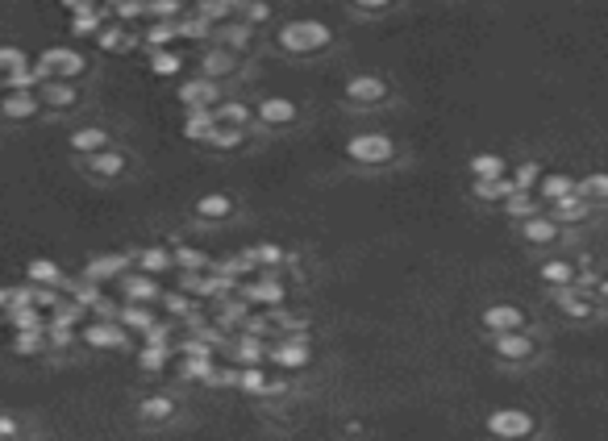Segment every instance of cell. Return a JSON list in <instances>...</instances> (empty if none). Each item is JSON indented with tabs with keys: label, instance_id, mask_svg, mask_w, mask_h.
I'll use <instances>...</instances> for the list:
<instances>
[{
	"label": "cell",
	"instance_id": "6da1fadb",
	"mask_svg": "<svg viewBox=\"0 0 608 441\" xmlns=\"http://www.w3.org/2000/svg\"><path fill=\"white\" fill-rule=\"evenodd\" d=\"M279 50H288V55H321L325 46L333 42V29L317 17H296V21H284L276 34Z\"/></svg>",
	"mask_w": 608,
	"mask_h": 441
},
{
	"label": "cell",
	"instance_id": "7a4b0ae2",
	"mask_svg": "<svg viewBox=\"0 0 608 441\" xmlns=\"http://www.w3.org/2000/svg\"><path fill=\"white\" fill-rule=\"evenodd\" d=\"M346 159L359 166H387L396 159V142L387 134H355L346 142Z\"/></svg>",
	"mask_w": 608,
	"mask_h": 441
},
{
	"label": "cell",
	"instance_id": "3957f363",
	"mask_svg": "<svg viewBox=\"0 0 608 441\" xmlns=\"http://www.w3.org/2000/svg\"><path fill=\"white\" fill-rule=\"evenodd\" d=\"M487 433L500 441H526L538 433V421L526 408H496V413H487Z\"/></svg>",
	"mask_w": 608,
	"mask_h": 441
},
{
	"label": "cell",
	"instance_id": "277c9868",
	"mask_svg": "<svg viewBox=\"0 0 608 441\" xmlns=\"http://www.w3.org/2000/svg\"><path fill=\"white\" fill-rule=\"evenodd\" d=\"M267 359L276 362L279 371H304L308 359H313V350H308V337H304V333H288V337L267 342Z\"/></svg>",
	"mask_w": 608,
	"mask_h": 441
},
{
	"label": "cell",
	"instance_id": "5b68a950",
	"mask_svg": "<svg viewBox=\"0 0 608 441\" xmlns=\"http://www.w3.org/2000/svg\"><path fill=\"white\" fill-rule=\"evenodd\" d=\"M113 288L121 291L125 304H159V296H163L159 279H154V275H142V271H134V267L113 279Z\"/></svg>",
	"mask_w": 608,
	"mask_h": 441
},
{
	"label": "cell",
	"instance_id": "8992f818",
	"mask_svg": "<svg viewBox=\"0 0 608 441\" xmlns=\"http://www.w3.org/2000/svg\"><path fill=\"white\" fill-rule=\"evenodd\" d=\"M34 97H38V109H51V112H67L80 104V88L71 80H42L34 88Z\"/></svg>",
	"mask_w": 608,
	"mask_h": 441
},
{
	"label": "cell",
	"instance_id": "52a82bcc",
	"mask_svg": "<svg viewBox=\"0 0 608 441\" xmlns=\"http://www.w3.org/2000/svg\"><path fill=\"white\" fill-rule=\"evenodd\" d=\"M492 350H496L500 362H529L538 354V342L526 329H512V333H492Z\"/></svg>",
	"mask_w": 608,
	"mask_h": 441
},
{
	"label": "cell",
	"instance_id": "ba28073f",
	"mask_svg": "<svg viewBox=\"0 0 608 441\" xmlns=\"http://www.w3.org/2000/svg\"><path fill=\"white\" fill-rule=\"evenodd\" d=\"M80 337L88 350H121V345H129V333L117 321H88Z\"/></svg>",
	"mask_w": 608,
	"mask_h": 441
},
{
	"label": "cell",
	"instance_id": "9c48e42d",
	"mask_svg": "<svg viewBox=\"0 0 608 441\" xmlns=\"http://www.w3.org/2000/svg\"><path fill=\"white\" fill-rule=\"evenodd\" d=\"M342 97L350 104H359V109H371V104H384L387 100V83L379 75H355V80H346Z\"/></svg>",
	"mask_w": 608,
	"mask_h": 441
},
{
	"label": "cell",
	"instance_id": "30bf717a",
	"mask_svg": "<svg viewBox=\"0 0 608 441\" xmlns=\"http://www.w3.org/2000/svg\"><path fill=\"white\" fill-rule=\"evenodd\" d=\"M180 104L183 109H213V104H222V88L205 75H196V80L180 83Z\"/></svg>",
	"mask_w": 608,
	"mask_h": 441
},
{
	"label": "cell",
	"instance_id": "8fae6325",
	"mask_svg": "<svg viewBox=\"0 0 608 441\" xmlns=\"http://www.w3.org/2000/svg\"><path fill=\"white\" fill-rule=\"evenodd\" d=\"M134 262H129V254H97V259H88V267H83V279H92V283H100V288H109L113 279L121 275V271H129Z\"/></svg>",
	"mask_w": 608,
	"mask_h": 441
},
{
	"label": "cell",
	"instance_id": "7c38bea8",
	"mask_svg": "<svg viewBox=\"0 0 608 441\" xmlns=\"http://www.w3.org/2000/svg\"><path fill=\"white\" fill-rule=\"evenodd\" d=\"M563 234V225L550 217V213H534V217L521 220V237H526L529 246H554Z\"/></svg>",
	"mask_w": 608,
	"mask_h": 441
},
{
	"label": "cell",
	"instance_id": "4fadbf2b",
	"mask_svg": "<svg viewBox=\"0 0 608 441\" xmlns=\"http://www.w3.org/2000/svg\"><path fill=\"white\" fill-rule=\"evenodd\" d=\"M254 117H259V121H263L267 129H288V125L296 121V117H300V109H296V104H292L288 97H267L263 104L254 109Z\"/></svg>",
	"mask_w": 608,
	"mask_h": 441
},
{
	"label": "cell",
	"instance_id": "5bb4252c",
	"mask_svg": "<svg viewBox=\"0 0 608 441\" xmlns=\"http://www.w3.org/2000/svg\"><path fill=\"white\" fill-rule=\"evenodd\" d=\"M0 117H4V121H29V117H38V97H34V92L4 88V92H0Z\"/></svg>",
	"mask_w": 608,
	"mask_h": 441
},
{
	"label": "cell",
	"instance_id": "9a60e30c",
	"mask_svg": "<svg viewBox=\"0 0 608 441\" xmlns=\"http://www.w3.org/2000/svg\"><path fill=\"white\" fill-rule=\"evenodd\" d=\"M484 329L487 333L526 329V313H521L517 304H492V308H484Z\"/></svg>",
	"mask_w": 608,
	"mask_h": 441
},
{
	"label": "cell",
	"instance_id": "2e32d148",
	"mask_svg": "<svg viewBox=\"0 0 608 441\" xmlns=\"http://www.w3.org/2000/svg\"><path fill=\"white\" fill-rule=\"evenodd\" d=\"M230 345V362L234 367H259V362L267 359V342H259V337H246V333H238Z\"/></svg>",
	"mask_w": 608,
	"mask_h": 441
},
{
	"label": "cell",
	"instance_id": "e0dca14e",
	"mask_svg": "<svg viewBox=\"0 0 608 441\" xmlns=\"http://www.w3.org/2000/svg\"><path fill=\"white\" fill-rule=\"evenodd\" d=\"M88 171L97 180H117V175H125V154L117 146H105V151L88 154Z\"/></svg>",
	"mask_w": 608,
	"mask_h": 441
},
{
	"label": "cell",
	"instance_id": "ac0fdd59",
	"mask_svg": "<svg viewBox=\"0 0 608 441\" xmlns=\"http://www.w3.org/2000/svg\"><path fill=\"white\" fill-rule=\"evenodd\" d=\"M154 321H159V317H154L151 304H121V308H117V325H121L125 333H138V337H142Z\"/></svg>",
	"mask_w": 608,
	"mask_h": 441
},
{
	"label": "cell",
	"instance_id": "d6986e66",
	"mask_svg": "<svg viewBox=\"0 0 608 441\" xmlns=\"http://www.w3.org/2000/svg\"><path fill=\"white\" fill-rule=\"evenodd\" d=\"M67 146L75 154H97V151H105V146H113L109 142V129H97V125H83V129H71V138H67Z\"/></svg>",
	"mask_w": 608,
	"mask_h": 441
},
{
	"label": "cell",
	"instance_id": "ffe728a7",
	"mask_svg": "<svg viewBox=\"0 0 608 441\" xmlns=\"http://www.w3.org/2000/svg\"><path fill=\"white\" fill-rule=\"evenodd\" d=\"M558 296V304H563V313L575 321H588L596 313V304L588 300V288H580V283H571V288H558L554 291Z\"/></svg>",
	"mask_w": 608,
	"mask_h": 441
},
{
	"label": "cell",
	"instance_id": "44dd1931",
	"mask_svg": "<svg viewBox=\"0 0 608 441\" xmlns=\"http://www.w3.org/2000/svg\"><path fill=\"white\" fill-rule=\"evenodd\" d=\"M134 271H142V275H163V271H175V267H171V250H163V246H146V250H138V254H134Z\"/></svg>",
	"mask_w": 608,
	"mask_h": 441
},
{
	"label": "cell",
	"instance_id": "7402d4cb",
	"mask_svg": "<svg viewBox=\"0 0 608 441\" xmlns=\"http://www.w3.org/2000/svg\"><path fill=\"white\" fill-rule=\"evenodd\" d=\"M217 29V46L222 50H230V55H246L250 50V26H242V21H222Z\"/></svg>",
	"mask_w": 608,
	"mask_h": 441
},
{
	"label": "cell",
	"instance_id": "603a6c76",
	"mask_svg": "<svg viewBox=\"0 0 608 441\" xmlns=\"http://www.w3.org/2000/svg\"><path fill=\"white\" fill-rule=\"evenodd\" d=\"M550 217L558 220V225H580V220L592 217V205L571 192V196H563V200H554V205H550Z\"/></svg>",
	"mask_w": 608,
	"mask_h": 441
},
{
	"label": "cell",
	"instance_id": "cb8c5ba5",
	"mask_svg": "<svg viewBox=\"0 0 608 441\" xmlns=\"http://www.w3.org/2000/svg\"><path fill=\"white\" fill-rule=\"evenodd\" d=\"M238 71V55H230V50H222V46H213L205 58H200V75L205 80H225V75H234Z\"/></svg>",
	"mask_w": 608,
	"mask_h": 441
},
{
	"label": "cell",
	"instance_id": "d4e9b609",
	"mask_svg": "<svg viewBox=\"0 0 608 441\" xmlns=\"http://www.w3.org/2000/svg\"><path fill=\"white\" fill-rule=\"evenodd\" d=\"M575 192V180L571 175H558V171H550V175H542L538 183H534V196H538L542 205H554V200H563V196Z\"/></svg>",
	"mask_w": 608,
	"mask_h": 441
},
{
	"label": "cell",
	"instance_id": "484cf974",
	"mask_svg": "<svg viewBox=\"0 0 608 441\" xmlns=\"http://www.w3.org/2000/svg\"><path fill=\"white\" fill-rule=\"evenodd\" d=\"M542 283L546 288H571V283H580V271H575V262L567 259H550V262H542Z\"/></svg>",
	"mask_w": 608,
	"mask_h": 441
},
{
	"label": "cell",
	"instance_id": "4316f807",
	"mask_svg": "<svg viewBox=\"0 0 608 441\" xmlns=\"http://www.w3.org/2000/svg\"><path fill=\"white\" fill-rule=\"evenodd\" d=\"M26 279H29V288H58L63 283V267L51 259H34L26 267Z\"/></svg>",
	"mask_w": 608,
	"mask_h": 441
},
{
	"label": "cell",
	"instance_id": "83f0119b",
	"mask_svg": "<svg viewBox=\"0 0 608 441\" xmlns=\"http://www.w3.org/2000/svg\"><path fill=\"white\" fill-rule=\"evenodd\" d=\"M171 416H175V400L171 396H146L138 404V421H146V425H167Z\"/></svg>",
	"mask_w": 608,
	"mask_h": 441
},
{
	"label": "cell",
	"instance_id": "f1b7e54d",
	"mask_svg": "<svg viewBox=\"0 0 608 441\" xmlns=\"http://www.w3.org/2000/svg\"><path fill=\"white\" fill-rule=\"evenodd\" d=\"M4 321H9V329H13V333L46 329V313H42V308H34V304H17V308H9V313H4Z\"/></svg>",
	"mask_w": 608,
	"mask_h": 441
},
{
	"label": "cell",
	"instance_id": "f546056e",
	"mask_svg": "<svg viewBox=\"0 0 608 441\" xmlns=\"http://www.w3.org/2000/svg\"><path fill=\"white\" fill-rule=\"evenodd\" d=\"M230 213H234V200H230L225 192H208V196L196 200V217L200 220H225Z\"/></svg>",
	"mask_w": 608,
	"mask_h": 441
},
{
	"label": "cell",
	"instance_id": "4dcf8cb0",
	"mask_svg": "<svg viewBox=\"0 0 608 441\" xmlns=\"http://www.w3.org/2000/svg\"><path fill=\"white\" fill-rule=\"evenodd\" d=\"M171 267L175 271H213V259L200 246H175L171 250Z\"/></svg>",
	"mask_w": 608,
	"mask_h": 441
},
{
	"label": "cell",
	"instance_id": "1f68e13d",
	"mask_svg": "<svg viewBox=\"0 0 608 441\" xmlns=\"http://www.w3.org/2000/svg\"><path fill=\"white\" fill-rule=\"evenodd\" d=\"M171 354H175V345H142L138 350L142 375H163L167 362H171Z\"/></svg>",
	"mask_w": 608,
	"mask_h": 441
},
{
	"label": "cell",
	"instance_id": "d6a6232c",
	"mask_svg": "<svg viewBox=\"0 0 608 441\" xmlns=\"http://www.w3.org/2000/svg\"><path fill=\"white\" fill-rule=\"evenodd\" d=\"M500 205H504V213H509L512 220H526V217H534V213H542V200L534 192H509Z\"/></svg>",
	"mask_w": 608,
	"mask_h": 441
},
{
	"label": "cell",
	"instance_id": "836d02e7",
	"mask_svg": "<svg viewBox=\"0 0 608 441\" xmlns=\"http://www.w3.org/2000/svg\"><path fill=\"white\" fill-rule=\"evenodd\" d=\"M213 117L222 125H234V129H246L250 125V104H242V100H222V104H213Z\"/></svg>",
	"mask_w": 608,
	"mask_h": 441
},
{
	"label": "cell",
	"instance_id": "e575fe53",
	"mask_svg": "<svg viewBox=\"0 0 608 441\" xmlns=\"http://www.w3.org/2000/svg\"><path fill=\"white\" fill-rule=\"evenodd\" d=\"M250 254V262H254V271H276V267H284V246H276V242H263V246H254V250H246Z\"/></svg>",
	"mask_w": 608,
	"mask_h": 441
},
{
	"label": "cell",
	"instance_id": "d590c367",
	"mask_svg": "<svg viewBox=\"0 0 608 441\" xmlns=\"http://www.w3.org/2000/svg\"><path fill=\"white\" fill-rule=\"evenodd\" d=\"M471 175L475 180H496V175H509V163L500 154H475L471 159Z\"/></svg>",
	"mask_w": 608,
	"mask_h": 441
},
{
	"label": "cell",
	"instance_id": "8d00e7d4",
	"mask_svg": "<svg viewBox=\"0 0 608 441\" xmlns=\"http://www.w3.org/2000/svg\"><path fill=\"white\" fill-rule=\"evenodd\" d=\"M217 125V117H213V109H188V121H183V134L192 142H205L208 129Z\"/></svg>",
	"mask_w": 608,
	"mask_h": 441
},
{
	"label": "cell",
	"instance_id": "74e56055",
	"mask_svg": "<svg viewBox=\"0 0 608 441\" xmlns=\"http://www.w3.org/2000/svg\"><path fill=\"white\" fill-rule=\"evenodd\" d=\"M509 192H517V188L509 183V175H496V180H475V196H479V200H487V205H500Z\"/></svg>",
	"mask_w": 608,
	"mask_h": 441
},
{
	"label": "cell",
	"instance_id": "f35d334b",
	"mask_svg": "<svg viewBox=\"0 0 608 441\" xmlns=\"http://www.w3.org/2000/svg\"><path fill=\"white\" fill-rule=\"evenodd\" d=\"M142 38H146V46H151V50H167V42L180 38V29H175V21H151Z\"/></svg>",
	"mask_w": 608,
	"mask_h": 441
},
{
	"label": "cell",
	"instance_id": "ab89813d",
	"mask_svg": "<svg viewBox=\"0 0 608 441\" xmlns=\"http://www.w3.org/2000/svg\"><path fill=\"white\" fill-rule=\"evenodd\" d=\"M196 17H205L208 26H222V21H230L234 17V4H225V0H196Z\"/></svg>",
	"mask_w": 608,
	"mask_h": 441
},
{
	"label": "cell",
	"instance_id": "60d3db41",
	"mask_svg": "<svg viewBox=\"0 0 608 441\" xmlns=\"http://www.w3.org/2000/svg\"><path fill=\"white\" fill-rule=\"evenodd\" d=\"M575 196H580V200H588V205H600V200L608 196V175H600V171H596V175L580 180V183H575Z\"/></svg>",
	"mask_w": 608,
	"mask_h": 441
},
{
	"label": "cell",
	"instance_id": "b9f144b4",
	"mask_svg": "<svg viewBox=\"0 0 608 441\" xmlns=\"http://www.w3.org/2000/svg\"><path fill=\"white\" fill-rule=\"evenodd\" d=\"M13 354H21V359H29V354H46V333L42 329H26L13 337Z\"/></svg>",
	"mask_w": 608,
	"mask_h": 441
},
{
	"label": "cell",
	"instance_id": "7bdbcfd3",
	"mask_svg": "<svg viewBox=\"0 0 608 441\" xmlns=\"http://www.w3.org/2000/svg\"><path fill=\"white\" fill-rule=\"evenodd\" d=\"M242 391H250V396H263V387H267V371L263 367H238V383Z\"/></svg>",
	"mask_w": 608,
	"mask_h": 441
},
{
	"label": "cell",
	"instance_id": "ee69618b",
	"mask_svg": "<svg viewBox=\"0 0 608 441\" xmlns=\"http://www.w3.org/2000/svg\"><path fill=\"white\" fill-rule=\"evenodd\" d=\"M21 67H29L26 50H21V46H0V80H9V75Z\"/></svg>",
	"mask_w": 608,
	"mask_h": 441
},
{
	"label": "cell",
	"instance_id": "f6af8a7d",
	"mask_svg": "<svg viewBox=\"0 0 608 441\" xmlns=\"http://www.w3.org/2000/svg\"><path fill=\"white\" fill-rule=\"evenodd\" d=\"M180 67H183V58L167 46V50H151V71L154 75H180Z\"/></svg>",
	"mask_w": 608,
	"mask_h": 441
},
{
	"label": "cell",
	"instance_id": "bcb514c9",
	"mask_svg": "<svg viewBox=\"0 0 608 441\" xmlns=\"http://www.w3.org/2000/svg\"><path fill=\"white\" fill-rule=\"evenodd\" d=\"M538 180H542V166L534 163V159H529V163H521V166H517V171L509 175V183L517 188V192H534V183H538Z\"/></svg>",
	"mask_w": 608,
	"mask_h": 441
},
{
	"label": "cell",
	"instance_id": "7dc6e473",
	"mask_svg": "<svg viewBox=\"0 0 608 441\" xmlns=\"http://www.w3.org/2000/svg\"><path fill=\"white\" fill-rule=\"evenodd\" d=\"M138 17H146V0H113V21L117 26H129Z\"/></svg>",
	"mask_w": 608,
	"mask_h": 441
},
{
	"label": "cell",
	"instance_id": "c3c4849f",
	"mask_svg": "<svg viewBox=\"0 0 608 441\" xmlns=\"http://www.w3.org/2000/svg\"><path fill=\"white\" fill-rule=\"evenodd\" d=\"M183 13V0H146V17L151 21H175Z\"/></svg>",
	"mask_w": 608,
	"mask_h": 441
},
{
	"label": "cell",
	"instance_id": "681fc988",
	"mask_svg": "<svg viewBox=\"0 0 608 441\" xmlns=\"http://www.w3.org/2000/svg\"><path fill=\"white\" fill-rule=\"evenodd\" d=\"M175 29H180V38H192L196 42V38H205L213 26H208L205 17H196V13H180V17H175Z\"/></svg>",
	"mask_w": 608,
	"mask_h": 441
},
{
	"label": "cell",
	"instance_id": "f907efd6",
	"mask_svg": "<svg viewBox=\"0 0 608 441\" xmlns=\"http://www.w3.org/2000/svg\"><path fill=\"white\" fill-rule=\"evenodd\" d=\"M92 38H97L100 50H121V46H125V34H121V26H117V21H105Z\"/></svg>",
	"mask_w": 608,
	"mask_h": 441
},
{
	"label": "cell",
	"instance_id": "816d5d0a",
	"mask_svg": "<svg viewBox=\"0 0 608 441\" xmlns=\"http://www.w3.org/2000/svg\"><path fill=\"white\" fill-rule=\"evenodd\" d=\"M238 13H242V26L254 29V26H263L267 17H271V4H267V0H246Z\"/></svg>",
	"mask_w": 608,
	"mask_h": 441
},
{
	"label": "cell",
	"instance_id": "f5cc1de1",
	"mask_svg": "<svg viewBox=\"0 0 608 441\" xmlns=\"http://www.w3.org/2000/svg\"><path fill=\"white\" fill-rule=\"evenodd\" d=\"M208 146H238V142H242V129H234V125H213V129H208Z\"/></svg>",
	"mask_w": 608,
	"mask_h": 441
},
{
	"label": "cell",
	"instance_id": "db71d44e",
	"mask_svg": "<svg viewBox=\"0 0 608 441\" xmlns=\"http://www.w3.org/2000/svg\"><path fill=\"white\" fill-rule=\"evenodd\" d=\"M159 304H163L171 317H188V313H192V300H188L183 291H163V296H159Z\"/></svg>",
	"mask_w": 608,
	"mask_h": 441
},
{
	"label": "cell",
	"instance_id": "11a10c76",
	"mask_svg": "<svg viewBox=\"0 0 608 441\" xmlns=\"http://www.w3.org/2000/svg\"><path fill=\"white\" fill-rule=\"evenodd\" d=\"M359 13H384V9H392V0H350Z\"/></svg>",
	"mask_w": 608,
	"mask_h": 441
},
{
	"label": "cell",
	"instance_id": "9f6ffc18",
	"mask_svg": "<svg viewBox=\"0 0 608 441\" xmlns=\"http://www.w3.org/2000/svg\"><path fill=\"white\" fill-rule=\"evenodd\" d=\"M9 437H17V421L13 416H0V441H9Z\"/></svg>",
	"mask_w": 608,
	"mask_h": 441
},
{
	"label": "cell",
	"instance_id": "6f0895ef",
	"mask_svg": "<svg viewBox=\"0 0 608 441\" xmlns=\"http://www.w3.org/2000/svg\"><path fill=\"white\" fill-rule=\"evenodd\" d=\"M58 4H63V9H67V13H75V9H88V4H92V0H58Z\"/></svg>",
	"mask_w": 608,
	"mask_h": 441
},
{
	"label": "cell",
	"instance_id": "680465c9",
	"mask_svg": "<svg viewBox=\"0 0 608 441\" xmlns=\"http://www.w3.org/2000/svg\"><path fill=\"white\" fill-rule=\"evenodd\" d=\"M225 4H234V13H238V9H242V4H246V0H225Z\"/></svg>",
	"mask_w": 608,
	"mask_h": 441
},
{
	"label": "cell",
	"instance_id": "91938a15",
	"mask_svg": "<svg viewBox=\"0 0 608 441\" xmlns=\"http://www.w3.org/2000/svg\"><path fill=\"white\" fill-rule=\"evenodd\" d=\"M0 92H4V80H0Z\"/></svg>",
	"mask_w": 608,
	"mask_h": 441
},
{
	"label": "cell",
	"instance_id": "94428289",
	"mask_svg": "<svg viewBox=\"0 0 608 441\" xmlns=\"http://www.w3.org/2000/svg\"><path fill=\"white\" fill-rule=\"evenodd\" d=\"M9 441H21V437H9Z\"/></svg>",
	"mask_w": 608,
	"mask_h": 441
}]
</instances>
